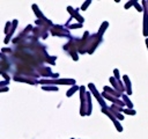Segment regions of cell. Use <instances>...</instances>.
<instances>
[{
	"mask_svg": "<svg viewBox=\"0 0 148 139\" xmlns=\"http://www.w3.org/2000/svg\"><path fill=\"white\" fill-rule=\"evenodd\" d=\"M89 3H90V1L88 0V1H87V2L84 3V5H82V9H83V10H86V8L88 7V5H89Z\"/></svg>",
	"mask_w": 148,
	"mask_h": 139,
	"instance_id": "6da1fadb",
	"label": "cell"
},
{
	"mask_svg": "<svg viewBox=\"0 0 148 139\" xmlns=\"http://www.w3.org/2000/svg\"><path fill=\"white\" fill-rule=\"evenodd\" d=\"M125 112H126V114H131V115H134V114H135V111H134V110H128V109H126V110H125Z\"/></svg>",
	"mask_w": 148,
	"mask_h": 139,
	"instance_id": "7a4b0ae2",
	"label": "cell"
},
{
	"mask_svg": "<svg viewBox=\"0 0 148 139\" xmlns=\"http://www.w3.org/2000/svg\"><path fill=\"white\" fill-rule=\"evenodd\" d=\"M135 2H136V1H132V2H127V3L125 5V8H128V7L131 6V5H133V3H135Z\"/></svg>",
	"mask_w": 148,
	"mask_h": 139,
	"instance_id": "3957f363",
	"label": "cell"
},
{
	"mask_svg": "<svg viewBox=\"0 0 148 139\" xmlns=\"http://www.w3.org/2000/svg\"><path fill=\"white\" fill-rule=\"evenodd\" d=\"M74 92H75V88H72V89H71V90H69V92L67 93V96H71V95H72V94H73Z\"/></svg>",
	"mask_w": 148,
	"mask_h": 139,
	"instance_id": "277c9868",
	"label": "cell"
},
{
	"mask_svg": "<svg viewBox=\"0 0 148 139\" xmlns=\"http://www.w3.org/2000/svg\"><path fill=\"white\" fill-rule=\"evenodd\" d=\"M8 27H10V23H9V22H7V24H6V29H5V31H6V32L8 31Z\"/></svg>",
	"mask_w": 148,
	"mask_h": 139,
	"instance_id": "5b68a950",
	"label": "cell"
},
{
	"mask_svg": "<svg viewBox=\"0 0 148 139\" xmlns=\"http://www.w3.org/2000/svg\"><path fill=\"white\" fill-rule=\"evenodd\" d=\"M146 43H147V46H148V39H146Z\"/></svg>",
	"mask_w": 148,
	"mask_h": 139,
	"instance_id": "8992f818",
	"label": "cell"
},
{
	"mask_svg": "<svg viewBox=\"0 0 148 139\" xmlns=\"http://www.w3.org/2000/svg\"><path fill=\"white\" fill-rule=\"evenodd\" d=\"M71 139H74V138H71Z\"/></svg>",
	"mask_w": 148,
	"mask_h": 139,
	"instance_id": "52a82bcc",
	"label": "cell"
}]
</instances>
